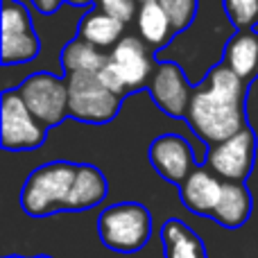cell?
<instances>
[{"instance_id":"cell-1","label":"cell","mask_w":258,"mask_h":258,"mask_svg":"<svg viewBox=\"0 0 258 258\" xmlns=\"http://www.w3.org/2000/svg\"><path fill=\"white\" fill-rule=\"evenodd\" d=\"M242 104L245 80H240L227 63H218L209 71L202 86L192 91L186 120L202 141L218 145L247 127Z\"/></svg>"},{"instance_id":"cell-2","label":"cell","mask_w":258,"mask_h":258,"mask_svg":"<svg viewBox=\"0 0 258 258\" xmlns=\"http://www.w3.org/2000/svg\"><path fill=\"white\" fill-rule=\"evenodd\" d=\"M77 174V165L68 161H52L27 177L21 190V206L27 215L43 218L54 211H63L68 192L73 188Z\"/></svg>"},{"instance_id":"cell-3","label":"cell","mask_w":258,"mask_h":258,"mask_svg":"<svg viewBox=\"0 0 258 258\" xmlns=\"http://www.w3.org/2000/svg\"><path fill=\"white\" fill-rule=\"evenodd\" d=\"M154 68L150 45L141 36L125 34L120 43L109 52V63L104 71H100V77L113 93L127 95L150 84Z\"/></svg>"},{"instance_id":"cell-4","label":"cell","mask_w":258,"mask_h":258,"mask_svg":"<svg viewBox=\"0 0 258 258\" xmlns=\"http://www.w3.org/2000/svg\"><path fill=\"white\" fill-rule=\"evenodd\" d=\"M98 231L104 247L120 254H132L147 245L152 236V218L145 206L136 202H122L102 211Z\"/></svg>"},{"instance_id":"cell-5","label":"cell","mask_w":258,"mask_h":258,"mask_svg":"<svg viewBox=\"0 0 258 258\" xmlns=\"http://www.w3.org/2000/svg\"><path fill=\"white\" fill-rule=\"evenodd\" d=\"M66 82L68 107L75 120L104 125L116 118L122 95L113 93L102 82L100 73H66Z\"/></svg>"},{"instance_id":"cell-6","label":"cell","mask_w":258,"mask_h":258,"mask_svg":"<svg viewBox=\"0 0 258 258\" xmlns=\"http://www.w3.org/2000/svg\"><path fill=\"white\" fill-rule=\"evenodd\" d=\"M45 129L48 127L41 125L34 113L27 109L18 89L5 91L0 100V138L5 150L23 152L43 145Z\"/></svg>"},{"instance_id":"cell-7","label":"cell","mask_w":258,"mask_h":258,"mask_svg":"<svg viewBox=\"0 0 258 258\" xmlns=\"http://www.w3.org/2000/svg\"><path fill=\"white\" fill-rule=\"evenodd\" d=\"M18 93L25 100L27 109L43 127H54L71 116L68 107V82L52 73H34L21 86Z\"/></svg>"},{"instance_id":"cell-8","label":"cell","mask_w":258,"mask_h":258,"mask_svg":"<svg viewBox=\"0 0 258 258\" xmlns=\"http://www.w3.org/2000/svg\"><path fill=\"white\" fill-rule=\"evenodd\" d=\"M41 52V41L21 0L3 3V63H25Z\"/></svg>"},{"instance_id":"cell-9","label":"cell","mask_w":258,"mask_h":258,"mask_svg":"<svg viewBox=\"0 0 258 258\" xmlns=\"http://www.w3.org/2000/svg\"><path fill=\"white\" fill-rule=\"evenodd\" d=\"M256 156V136L249 127L238 132L227 141L211 145L206 163L224 181H245L254 168Z\"/></svg>"},{"instance_id":"cell-10","label":"cell","mask_w":258,"mask_h":258,"mask_svg":"<svg viewBox=\"0 0 258 258\" xmlns=\"http://www.w3.org/2000/svg\"><path fill=\"white\" fill-rule=\"evenodd\" d=\"M152 100L163 113L172 118H186L188 104L192 98V86L188 84L183 71L172 61H161L154 68L150 84H147Z\"/></svg>"},{"instance_id":"cell-11","label":"cell","mask_w":258,"mask_h":258,"mask_svg":"<svg viewBox=\"0 0 258 258\" xmlns=\"http://www.w3.org/2000/svg\"><path fill=\"white\" fill-rule=\"evenodd\" d=\"M150 161L163 179L181 186L195 170L190 143L179 134H163L150 145Z\"/></svg>"},{"instance_id":"cell-12","label":"cell","mask_w":258,"mask_h":258,"mask_svg":"<svg viewBox=\"0 0 258 258\" xmlns=\"http://www.w3.org/2000/svg\"><path fill=\"white\" fill-rule=\"evenodd\" d=\"M224 179H220L213 170L209 168H195L190 177L179 186V195L188 211L197 215H211L213 218L218 209L220 195H222Z\"/></svg>"},{"instance_id":"cell-13","label":"cell","mask_w":258,"mask_h":258,"mask_svg":"<svg viewBox=\"0 0 258 258\" xmlns=\"http://www.w3.org/2000/svg\"><path fill=\"white\" fill-rule=\"evenodd\" d=\"M107 195V179L95 165H77V174L63 211H84L93 209Z\"/></svg>"},{"instance_id":"cell-14","label":"cell","mask_w":258,"mask_h":258,"mask_svg":"<svg viewBox=\"0 0 258 258\" xmlns=\"http://www.w3.org/2000/svg\"><path fill=\"white\" fill-rule=\"evenodd\" d=\"M125 36V23L104 14L102 9H91L80 23V39L89 41L100 50H113Z\"/></svg>"},{"instance_id":"cell-15","label":"cell","mask_w":258,"mask_h":258,"mask_svg":"<svg viewBox=\"0 0 258 258\" xmlns=\"http://www.w3.org/2000/svg\"><path fill=\"white\" fill-rule=\"evenodd\" d=\"M251 213V195L242 181H224L218 209L213 220H218L227 229H240L249 220Z\"/></svg>"},{"instance_id":"cell-16","label":"cell","mask_w":258,"mask_h":258,"mask_svg":"<svg viewBox=\"0 0 258 258\" xmlns=\"http://www.w3.org/2000/svg\"><path fill=\"white\" fill-rule=\"evenodd\" d=\"M224 63L240 80H251L258 73V34L254 30H240L229 39L224 48Z\"/></svg>"},{"instance_id":"cell-17","label":"cell","mask_w":258,"mask_h":258,"mask_svg":"<svg viewBox=\"0 0 258 258\" xmlns=\"http://www.w3.org/2000/svg\"><path fill=\"white\" fill-rule=\"evenodd\" d=\"M136 27H138V36L150 48H163L174 36L172 23H170L168 14L159 3H145L138 7Z\"/></svg>"},{"instance_id":"cell-18","label":"cell","mask_w":258,"mask_h":258,"mask_svg":"<svg viewBox=\"0 0 258 258\" xmlns=\"http://www.w3.org/2000/svg\"><path fill=\"white\" fill-rule=\"evenodd\" d=\"M165 258H206L204 242L181 220H168L161 229Z\"/></svg>"},{"instance_id":"cell-19","label":"cell","mask_w":258,"mask_h":258,"mask_svg":"<svg viewBox=\"0 0 258 258\" xmlns=\"http://www.w3.org/2000/svg\"><path fill=\"white\" fill-rule=\"evenodd\" d=\"M109 63V52L91 45L84 39H73L61 52L63 73H100Z\"/></svg>"},{"instance_id":"cell-20","label":"cell","mask_w":258,"mask_h":258,"mask_svg":"<svg viewBox=\"0 0 258 258\" xmlns=\"http://www.w3.org/2000/svg\"><path fill=\"white\" fill-rule=\"evenodd\" d=\"M224 12L238 30L258 25V0H224Z\"/></svg>"},{"instance_id":"cell-21","label":"cell","mask_w":258,"mask_h":258,"mask_svg":"<svg viewBox=\"0 0 258 258\" xmlns=\"http://www.w3.org/2000/svg\"><path fill=\"white\" fill-rule=\"evenodd\" d=\"M159 5L165 9L174 32H183L197 14V0H159Z\"/></svg>"},{"instance_id":"cell-22","label":"cell","mask_w":258,"mask_h":258,"mask_svg":"<svg viewBox=\"0 0 258 258\" xmlns=\"http://www.w3.org/2000/svg\"><path fill=\"white\" fill-rule=\"evenodd\" d=\"M138 7H141L138 0H98V9H102L109 16L118 18V21L125 23V25L136 18Z\"/></svg>"},{"instance_id":"cell-23","label":"cell","mask_w":258,"mask_h":258,"mask_svg":"<svg viewBox=\"0 0 258 258\" xmlns=\"http://www.w3.org/2000/svg\"><path fill=\"white\" fill-rule=\"evenodd\" d=\"M30 3L34 5V7L39 9L41 14H54L63 0H30Z\"/></svg>"},{"instance_id":"cell-24","label":"cell","mask_w":258,"mask_h":258,"mask_svg":"<svg viewBox=\"0 0 258 258\" xmlns=\"http://www.w3.org/2000/svg\"><path fill=\"white\" fill-rule=\"evenodd\" d=\"M66 3L75 5V7H86V5H91V3H98V0H66Z\"/></svg>"},{"instance_id":"cell-25","label":"cell","mask_w":258,"mask_h":258,"mask_svg":"<svg viewBox=\"0 0 258 258\" xmlns=\"http://www.w3.org/2000/svg\"><path fill=\"white\" fill-rule=\"evenodd\" d=\"M141 5H145V3H159V0H138Z\"/></svg>"},{"instance_id":"cell-26","label":"cell","mask_w":258,"mask_h":258,"mask_svg":"<svg viewBox=\"0 0 258 258\" xmlns=\"http://www.w3.org/2000/svg\"><path fill=\"white\" fill-rule=\"evenodd\" d=\"M7 258H23V256H7ZM34 258H48V256H34Z\"/></svg>"}]
</instances>
